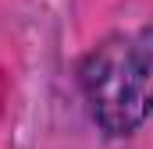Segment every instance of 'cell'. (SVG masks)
Listing matches in <instances>:
<instances>
[{"label": "cell", "instance_id": "obj_1", "mask_svg": "<svg viewBox=\"0 0 153 149\" xmlns=\"http://www.w3.org/2000/svg\"><path fill=\"white\" fill-rule=\"evenodd\" d=\"M78 85L93 121L114 135H135L150 114V32L103 39L78 68Z\"/></svg>", "mask_w": 153, "mask_h": 149}]
</instances>
